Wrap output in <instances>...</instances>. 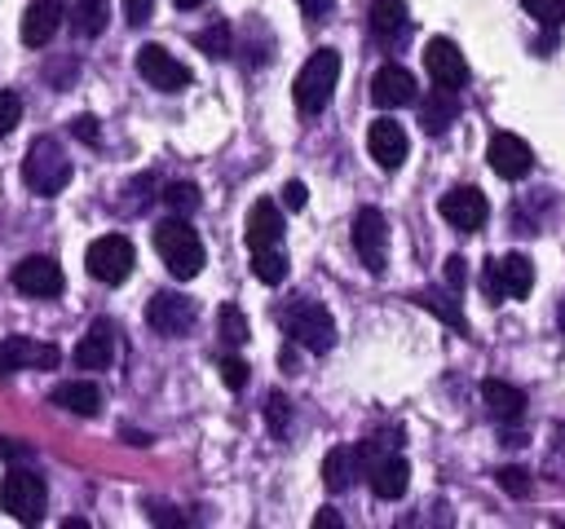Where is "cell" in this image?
<instances>
[{
    "instance_id": "cell-2",
    "label": "cell",
    "mask_w": 565,
    "mask_h": 529,
    "mask_svg": "<svg viewBox=\"0 0 565 529\" xmlns=\"http://www.w3.org/2000/svg\"><path fill=\"white\" fill-rule=\"evenodd\" d=\"M22 181H26V190L40 194V198H53V194L66 190V181H71V159L62 154V145H57L53 137H35V141H31V150H26V159H22Z\"/></svg>"
},
{
    "instance_id": "cell-23",
    "label": "cell",
    "mask_w": 565,
    "mask_h": 529,
    "mask_svg": "<svg viewBox=\"0 0 565 529\" xmlns=\"http://www.w3.org/2000/svg\"><path fill=\"white\" fill-rule=\"evenodd\" d=\"M53 406H62V410H71V414H97L102 410V388L97 384H88V379H62L57 388H53Z\"/></svg>"
},
{
    "instance_id": "cell-38",
    "label": "cell",
    "mask_w": 565,
    "mask_h": 529,
    "mask_svg": "<svg viewBox=\"0 0 565 529\" xmlns=\"http://www.w3.org/2000/svg\"><path fill=\"white\" fill-rule=\"evenodd\" d=\"M150 4H154V0H124V18H128L132 26H146V22H150Z\"/></svg>"
},
{
    "instance_id": "cell-45",
    "label": "cell",
    "mask_w": 565,
    "mask_h": 529,
    "mask_svg": "<svg viewBox=\"0 0 565 529\" xmlns=\"http://www.w3.org/2000/svg\"><path fill=\"white\" fill-rule=\"evenodd\" d=\"M13 370V361H9V353H4V344H0V379Z\"/></svg>"
},
{
    "instance_id": "cell-44",
    "label": "cell",
    "mask_w": 565,
    "mask_h": 529,
    "mask_svg": "<svg viewBox=\"0 0 565 529\" xmlns=\"http://www.w3.org/2000/svg\"><path fill=\"white\" fill-rule=\"evenodd\" d=\"M331 525H335V529H340V516H335V511H331V507H327V511H318V516H313V529H331Z\"/></svg>"
},
{
    "instance_id": "cell-33",
    "label": "cell",
    "mask_w": 565,
    "mask_h": 529,
    "mask_svg": "<svg viewBox=\"0 0 565 529\" xmlns=\"http://www.w3.org/2000/svg\"><path fill=\"white\" fill-rule=\"evenodd\" d=\"M530 18H539L543 26H556L565 18V0H521Z\"/></svg>"
},
{
    "instance_id": "cell-43",
    "label": "cell",
    "mask_w": 565,
    "mask_h": 529,
    "mask_svg": "<svg viewBox=\"0 0 565 529\" xmlns=\"http://www.w3.org/2000/svg\"><path fill=\"white\" fill-rule=\"evenodd\" d=\"M446 278H450V287H455V291L463 287V278H468V273H463V260H459V256H450V260H446Z\"/></svg>"
},
{
    "instance_id": "cell-6",
    "label": "cell",
    "mask_w": 565,
    "mask_h": 529,
    "mask_svg": "<svg viewBox=\"0 0 565 529\" xmlns=\"http://www.w3.org/2000/svg\"><path fill=\"white\" fill-rule=\"evenodd\" d=\"M530 287H534V264L525 256H499V260H486L481 269V291L490 295V304L525 300Z\"/></svg>"
},
{
    "instance_id": "cell-24",
    "label": "cell",
    "mask_w": 565,
    "mask_h": 529,
    "mask_svg": "<svg viewBox=\"0 0 565 529\" xmlns=\"http://www.w3.org/2000/svg\"><path fill=\"white\" fill-rule=\"evenodd\" d=\"M481 401H486V410H490L499 423L525 414V392L512 388V384H503V379H481Z\"/></svg>"
},
{
    "instance_id": "cell-47",
    "label": "cell",
    "mask_w": 565,
    "mask_h": 529,
    "mask_svg": "<svg viewBox=\"0 0 565 529\" xmlns=\"http://www.w3.org/2000/svg\"><path fill=\"white\" fill-rule=\"evenodd\" d=\"M561 454H565V428H561Z\"/></svg>"
},
{
    "instance_id": "cell-9",
    "label": "cell",
    "mask_w": 565,
    "mask_h": 529,
    "mask_svg": "<svg viewBox=\"0 0 565 529\" xmlns=\"http://www.w3.org/2000/svg\"><path fill=\"white\" fill-rule=\"evenodd\" d=\"M146 322H150V331L177 339L194 326V300L181 295V291H154L150 304H146Z\"/></svg>"
},
{
    "instance_id": "cell-10",
    "label": "cell",
    "mask_w": 565,
    "mask_h": 529,
    "mask_svg": "<svg viewBox=\"0 0 565 529\" xmlns=\"http://www.w3.org/2000/svg\"><path fill=\"white\" fill-rule=\"evenodd\" d=\"M137 71H141V79L154 84L159 93H181V88L190 84V66L177 62L163 44H141V53H137Z\"/></svg>"
},
{
    "instance_id": "cell-14",
    "label": "cell",
    "mask_w": 565,
    "mask_h": 529,
    "mask_svg": "<svg viewBox=\"0 0 565 529\" xmlns=\"http://www.w3.org/2000/svg\"><path fill=\"white\" fill-rule=\"evenodd\" d=\"M486 159H490V168H494L503 181H521V176H530V168H534V150H530L516 132H494Z\"/></svg>"
},
{
    "instance_id": "cell-39",
    "label": "cell",
    "mask_w": 565,
    "mask_h": 529,
    "mask_svg": "<svg viewBox=\"0 0 565 529\" xmlns=\"http://www.w3.org/2000/svg\"><path fill=\"white\" fill-rule=\"evenodd\" d=\"M282 203H287L291 212H300V207L309 203V190H305L300 181H287V185H282Z\"/></svg>"
},
{
    "instance_id": "cell-40",
    "label": "cell",
    "mask_w": 565,
    "mask_h": 529,
    "mask_svg": "<svg viewBox=\"0 0 565 529\" xmlns=\"http://www.w3.org/2000/svg\"><path fill=\"white\" fill-rule=\"evenodd\" d=\"M71 132H75L79 141H97V137H102V132H97V119H93V115H79V119L71 123Z\"/></svg>"
},
{
    "instance_id": "cell-37",
    "label": "cell",
    "mask_w": 565,
    "mask_h": 529,
    "mask_svg": "<svg viewBox=\"0 0 565 529\" xmlns=\"http://www.w3.org/2000/svg\"><path fill=\"white\" fill-rule=\"evenodd\" d=\"M499 485H503L508 494H516V498H521V494H530V481H525V472H521V467H503V472H499Z\"/></svg>"
},
{
    "instance_id": "cell-19",
    "label": "cell",
    "mask_w": 565,
    "mask_h": 529,
    "mask_svg": "<svg viewBox=\"0 0 565 529\" xmlns=\"http://www.w3.org/2000/svg\"><path fill=\"white\" fill-rule=\"evenodd\" d=\"M282 242V212L269 198H256L247 207V247H278Z\"/></svg>"
},
{
    "instance_id": "cell-27",
    "label": "cell",
    "mask_w": 565,
    "mask_h": 529,
    "mask_svg": "<svg viewBox=\"0 0 565 529\" xmlns=\"http://www.w3.org/2000/svg\"><path fill=\"white\" fill-rule=\"evenodd\" d=\"M71 31L75 35H102L110 22V4L106 0H71Z\"/></svg>"
},
{
    "instance_id": "cell-15",
    "label": "cell",
    "mask_w": 565,
    "mask_h": 529,
    "mask_svg": "<svg viewBox=\"0 0 565 529\" xmlns=\"http://www.w3.org/2000/svg\"><path fill=\"white\" fill-rule=\"evenodd\" d=\"M13 287H18L22 295L49 300V295H57V291L66 287V278H62V269H57L53 256H26V260L13 269Z\"/></svg>"
},
{
    "instance_id": "cell-1",
    "label": "cell",
    "mask_w": 565,
    "mask_h": 529,
    "mask_svg": "<svg viewBox=\"0 0 565 529\" xmlns=\"http://www.w3.org/2000/svg\"><path fill=\"white\" fill-rule=\"evenodd\" d=\"M154 251L163 256V264H168V273L172 278H199L203 273V264H207V251H203V242H199V234L181 220V216H172V220H159V229H154Z\"/></svg>"
},
{
    "instance_id": "cell-30",
    "label": "cell",
    "mask_w": 565,
    "mask_h": 529,
    "mask_svg": "<svg viewBox=\"0 0 565 529\" xmlns=\"http://www.w3.org/2000/svg\"><path fill=\"white\" fill-rule=\"evenodd\" d=\"M194 40H199V48H203L207 57H230V22H212V26L199 31Z\"/></svg>"
},
{
    "instance_id": "cell-4",
    "label": "cell",
    "mask_w": 565,
    "mask_h": 529,
    "mask_svg": "<svg viewBox=\"0 0 565 529\" xmlns=\"http://www.w3.org/2000/svg\"><path fill=\"white\" fill-rule=\"evenodd\" d=\"M44 507H49V485L44 476L26 472V467H13L4 481H0V511L22 520V525H40L44 520Z\"/></svg>"
},
{
    "instance_id": "cell-17",
    "label": "cell",
    "mask_w": 565,
    "mask_h": 529,
    "mask_svg": "<svg viewBox=\"0 0 565 529\" xmlns=\"http://www.w3.org/2000/svg\"><path fill=\"white\" fill-rule=\"evenodd\" d=\"M115 361V326L106 317H97L88 326V335L75 344V366L79 370H106Z\"/></svg>"
},
{
    "instance_id": "cell-12",
    "label": "cell",
    "mask_w": 565,
    "mask_h": 529,
    "mask_svg": "<svg viewBox=\"0 0 565 529\" xmlns=\"http://www.w3.org/2000/svg\"><path fill=\"white\" fill-rule=\"evenodd\" d=\"M424 66H428L433 84H441V88H463L468 84V62H463L459 44L446 40V35H433L424 44Z\"/></svg>"
},
{
    "instance_id": "cell-25",
    "label": "cell",
    "mask_w": 565,
    "mask_h": 529,
    "mask_svg": "<svg viewBox=\"0 0 565 529\" xmlns=\"http://www.w3.org/2000/svg\"><path fill=\"white\" fill-rule=\"evenodd\" d=\"M459 119V97H455V88H433L424 101H419V123H424V132H441V128H450Z\"/></svg>"
},
{
    "instance_id": "cell-16",
    "label": "cell",
    "mask_w": 565,
    "mask_h": 529,
    "mask_svg": "<svg viewBox=\"0 0 565 529\" xmlns=\"http://www.w3.org/2000/svg\"><path fill=\"white\" fill-rule=\"evenodd\" d=\"M371 101L380 106V110H397V106H406V101H415V75L406 71V66H380L375 71V79H371Z\"/></svg>"
},
{
    "instance_id": "cell-31",
    "label": "cell",
    "mask_w": 565,
    "mask_h": 529,
    "mask_svg": "<svg viewBox=\"0 0 565 529\" xmlns=\"http://www.w3.org/2000/svg\"><path fill=\"white\" fill-rule=\"evenodd\" d=\"M216 322H221V339H225V344H243V339H247V317H243L238 304H225V309L216 313Z\"/></svg>"
},
{
    "instance_id": "cell-11",
    "label": "cell",
    "mask_w": 565,
    "mask_h": 529,
    "mask_svg": "<svg viewBox=\"0 0 565 529\" xmlns=\"http://www.w3.org/2000/svg\"><path fill=\"white\" fill-rule=\"evenodd\" d=\"M437 212H441V220H446V225H455V229L472 234V229H481V225H486L490 203H486V194H481L477 185H459V190L441 194Z\"/></svg>"
},
{
    "instance_id": "cell-22",
    "label": "cell",
    "mask_w": 565,
    "mask_h": 529,
    "mask_svg": "<svg viewBox=\"0 0 565 529\" xmlns=\"http://www.w3.org/2000/svg\"><path fill=\"white\" fill-rule=\"evenodd\" d=\"M358 476H366V463H362V454H358V445H340V450H331L327 458H322V485L327 489H349Z\"/></svg>"
},
{
    "instance_id": "cell-26",
    "label": "cell",
    "mask_w": 565,
    "mask_h": 529,
    "mask_svg": "<svg viewBox=\"0 0 565 529\" xmlns=\"http://www.w3.org/2000/svg\"><path fill=\"white\" fill-rule=\"evenodd\" d=\"M366 18H371V31H375L380 40H393L397 31H406V26H411L406 0H371Z\"/></svg>"
},
{
    "instance_id": "cell-34",
    "label": "cell",
    "mask_w": 565,
    "mask_h": 529,
    "mask_svg": "<svg viewBox=\"0 0 565 529\" xmlns=\"http://www.w3.org/2000/svg\"><path fill=\"white\" fill-rule=\"evenodd\" d=\"M419 304H428L433 313H441V317H446V322H450L455 331H468V322H463V313H459V309H455V304H450L446 295H433V291H424V295H419Z\"/></svg>"
},
{
    "instance_id": "cell-36",
    "label": "cell",
    "mask_w": 565,
    "mask_h": 529,
    "mask_svg": "<svg viewBox=\"0 0 565 529\" xmlns=\"http://www.w3.org/2000/svg\"><path fill=\"white\" fill-rule=\"evenodd\" d=\"M22 119V97L18 93H0V137Z\"/></svg>"
},
{
    "instance_id": "cell-21",
    "label": "cell",
    "mask_w": 565,
    "mask_h": 529,
    "mask_svg": "<svg viewBox=\"0 0 565 529\" xmlns=\"http://www.w3.org/2000/svg\"><path fill=\"white\" fill-rule=\"evenodd\" d=\"M366 481H371V494H375V498L393 503V498H402L406 485H411V463H406L402 454H388V458H380V463L366 472Z\"/></svg>"
},
{
    "instance_id": "cell-42",
    "label": "cell",
    "mask_w": 565,
    "mask_h": 529,
    "mask_svg": "<svg viewBox=\"0 0 565 529\" xmlns=\"http://www.w3.org/2000/svg\"><path fill=\"white\" fill-rule=\"evenodd\" d=\"M0 458H31V450L22 441H13V436H0Z\"/></svg>"
},
{
    "instance_id": "cell-29",
    "label": "cell",
    "mask_w": 565,
    "mask_h": 529,
    "mask_svg": "<svg viewBox=\"0 0 565 529\" xmlns=\"http://www.w3.org/2000/svg\"><path fill=\"white\" fill-rule=\"evenodd\" d=\"M265 423H269V432H274L278 441L291 432V401H287L282 392H269V397H265Z\"/></svg>"
},
{
    "instance_id": "cell-7",
    "label": "cell",
    "mask_w": 565,
    "mask_h": 529,
    "mask_svg": "<svg viewBox=\"0 0 565 529\" xmlns=\"http://www.w3.org/2000/svg\"><path fill=\"white\" fill-rule=\"evenodd\" d=\"M84 264H88V273H93L97 282L115 287V282H124V278L132 273L137 251H132V242H128L124 234H102V238H93V242H88Z\"/></svg>"
},
{
    "instance_id": "cell-32",
    "label": "cell",
    "mask_w": 565,
    "mask_h": 529,
    "mask_svg": "<svg viewBox=\"0 0 565 529\" xmlns=\"http://www.w3.org/2000/svg\"><path fill=\"white\" fill-rule=\"evenodd\" d=\"M163 203L172 207V212H194L199 207V185H190V181H177V185H168V194H163Z\"/></svg>"
},
{
    "instance_id": "cell-48",
    "label": "cell",
    "mask_w": 565,
    "mask_h": 529,
    "mask_svg": "<svg viewBox=\"0 0 565 529\" xmlns=\"http://www.w3.org/2000/svg\"><path fill=\"white\" fill-rule=\"evenodd\" d=\"M561 326H565V300H561Z\"/></svg>"
},
{
    "instance_id": "cell-8",
    "label": "cell",
    "mask_w": 565,
    "mask_h": 529,
    "mask_svg": "<svg viewBox=\"0 0 565 529\" xmlns=\"http://www.w3.org/2000/svg\"><path fill=\"white\" fill-rule=\"evenodd\" d=\"M353 251H358V260L371 273H384L388 269V225H384V212L380 207H362L353 216Z\"/></svg>"
},
{
    "instance_id": "cell-41",
    "label": "cell",
    "mask_w": 565,
    "mask_h": 529,
    "mask_svg": "<svg viewBox=\"0 0 565 529\" xmlns=\"http://www.w3.org/2000/svg\"><path fill=\"white\" fill-rule=\"evenodd\" d=\"M296 4H300V13H305V18L322 22V18L331 13V4H335V0H296Z\"/></svg>"
},
{
    "instance_id": "cell-20",
    "label": "cell",
    "mask_w": 565,
    "mask_h": 529,
    "mask_svg": "<svg viewBox=\"0 0 565 529\" xmlns=\"http://www.w3.org/2000/svg\"><path fill=\"white\" fill-rule=\"evenodd\" d=\"M4 353H9L13 370H53L57 357H62L57 344H44V339H31V335H9Z\"/></svg>"
},
{
    "instance_id": "cell-5",
    "label": "cell",
    "mask_w": 565,
    "mask_h": 529,
    "mask_svg": "<svg viewBox=\"0 0 565 529\" xmlns=\"http://www.w3.org/2000/svg\"><path fill=\"white\" fill-rule=\"evenodd\" d=\"M282 331H287L291 344H300V348H309V353H331V344H335V317H331L318 300L291 304V309L282 313Z\"/></svg>"
},
{
    "instance_id": "cell-18",
    "label": "cell",
    "mask_w": 565,
    "mask_h": 529,
    "mask_svg": "<svg viewBox=\"0 0 565 529\" xmlns=\"http://www.w3.org/2000/svg\"><path fill=\"white\" fill-rule=\"evenodd\" d=\"M62 4L57 0H31L26 13H22V44L26 48H44L53 40V31L62 26Z\"/></svg>"
},
{
    "instance_id": "cell-46",
    "label": "cell",
    "mask_w": 565,
    "mask_h": 529,
    "mask_svg": "<svg viewBox=\"0 0 565 529\" xmlns=\"http://www.w3.org/2000/svg\"><path fill=\"white\" fill-rule=\"evenodd\" d=\"M177 9H199V4H207V0H172Z\"/></svg>"
},
{
    "instance_id": "cell-35",
    "label": "cell",
    "mask_w": 565,
    "mask_h": 529,
    "mask_svg": "<svg viewBox=\"0 0 565 529\" xmlns=\"http://www.w3.org/2000/svg\"><path fill=\"white\" fill-rule=\"evenodd\" d=\"M221 379H225V388H247V361L243 357H221Z\"/></svg>"
},
{
    "instance_id": "cell-28",
    "label": "cell",
    "mask_w": 565,
    "mask_h": 529,
    "mask_svg": "<svg viewBox=\"0 0 565 529\" xmlns=\"http://www.w3.org/2000/svg\"><path fill=\"white\" fill-rule=\"evenodd\" d=\"M252 273L265 282V287H278L287 278V251L282 247H256L252 251Z\"/></svg>"
},
{
    "instance_id": "cell-3",
    "label": "cell",
    "mask_w": 565,
    "mask_h": 529,
    "mask_svg": "<svg viewBox=\"0 0 565 529\" xmlns=\"http://www.w3.org/2000/svg\"><path fill=\"white\" fill-rule=\"evenodd\" d=\"M335 84H340V53H335V48L309 53V62H305L300 75H296V106H300L305 115H318V110L331 101Z\"/></svg>"
},
{
    "instance_id": "cell-13",
    "label": "cell",
    "mask_w": 565,
    "mask_h": 529,
    "mask_svg": "<svg viewBox=\"0 0 565 529\" xmlns=\"http://www.w3.org/2000/svg\"><path fill=\"white\" fill-rule=\"evenodd\" d=\"M366 150H371V159H375L384 172H397V168L406 163V154H411L406 128H402L397 119H371V128H366Z\"/></svg>"
}]
</instances>
